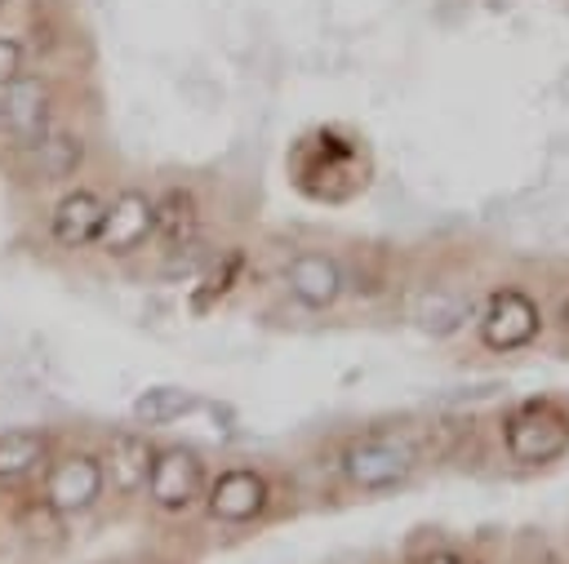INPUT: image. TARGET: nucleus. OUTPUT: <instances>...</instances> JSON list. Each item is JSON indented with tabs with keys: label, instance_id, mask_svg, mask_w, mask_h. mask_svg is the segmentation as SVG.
Segmentation results:
<instances>
[{
	"label": "nucleus",
	"instance_id": "obj_1",
	"mask_svg": "<svg viewBox=\"0 0 569 564\" xmlns=\"http://www.w3.org/2000/svg\"><path fill=\"white\" fill-rule=\"evenodd\" d=\"M502 444H507L511 462H525V466L556 462L569 453V417L556 404L529 400L502 422Z\"/></svg>",
	"mask_w": 569,
	"mask_h": 564
},
{
	"label": "nucleus",
	"instance_id": "obj_2",
	"mask_svg": "<svg viewBox=\"0 0 569 564\" xmlns=\"http://www.w3.org/2000/svg\"><path fill=\"white\" fill-rule=\"evenodd\" d=\"M413 471V449L405 440H391V435H369V440H356L347 444L342 453V475L365 489V493H382V489H396L405 484Z\"/></svg>",
	"mask_w": 569,
	"mask_h": 564
},
{
	"label": "nucleus",
	"instance_id": "obj_3",
	"mask_svg": "<svg viewBox=\"0 0 569 564\" xmlns=\"http://www.w3.org/2000/svg\"><path fill=\"white\" fill-rule=\"evenodd\" d=\"M204 493V466L191 449H160L147 471V497L160 511H187Z\"/></svg>",
	"mask_w": 569,
	"mask_h": 564
},
{
	"label": "nucleus",
	"instance_id": "obj_4",
	"mask_svg": "<svg viewBox=\"0 0 569 564\" xmlns=\"http://www.w3.org/2000/svg\"><path fill=\"white\" fill-rule=\"evenodd\" d=\"M102 489H107V480H102V462H98L93 453H67V457H58V462L49 466V475H44V502H49V511H58V515H80V511H89V506L102 497Z\"/></svg>",
	"mask_w": 569,
	"mask_h": 564
},
{
	"label": "nucleus",
	"instance_id": "obj_5",
	"mask_svg": "<svg viewBox=\"0 0 569 564\" xmlns=\"http://www.w3.org/2000/svg\"><path fill=\"white\" fill-rule=\"evenodd\" d=\"M538 302L520 289H498L485 306V320H480V338L489 351H520L538 338Z\"/></svg>",
	"mask_w": 569,
	"mask_h": 564
},
{
	"label": "nucleus",
	"instance_id": "obj_6",
	"mask_svg": "<svg viewBox=\"0 0 569 564\" xmlns=\"http://www.w3.org/2000/svg\"><path fill=\"white\" fill-rule=\"evenodd\" d=\"M147 235H156V200H147L142 191L124 187L107 209H102V226H98V249L107 253H133Z\"/></svg>",
	"mask_w": 569,
	"mask_h": 564
},
{
	"label": "nucleus",
	"instance_id": "obj_7",
	"mask_svg": "<svg viewBox=\"0 0 569 564\" xmlns=\"http://www.w3.org/2000/svg\"><path fill=\"white\" fill-rule=\"evenodd\" d=\"M0 115L9 124V133L27 147H36L49 133V84L40 75L18 71L13 80H4V98H0Z\"/></svg>",
	"mask_w": 569,
	"mask_h": 564
},
{
	"label": "nucleus",
	"instance_id": "obj_8",
	"mask_svg": "<svg viewBox=\"0 0 569 564\" xmlns=\"http://www.w3.org/2000/svg\"><path fill=\"white\" fill-rule=\"evenodd\" d=\"M209 515L222 520V524H249L253 515H262L267 506V480L249 466H227L218 471V480L209 484V497H204Z\"/></svg>",
	"mask_w": 569,
	"mask_h": 564
},
{
	"label": "nucleus",
	"instance_id": "obj_9",
	"mask_svg": "<svg viewBox=\"0 0 569 564\" xmlns=\"http://www.w3.org/2000/svg\"><path fill=\"white\" fill-rule=\"evenodd\" d=\"M151 457L156 449L147 444V435L138 431H116L102 449V480L116 489V493H138L147 489V471H151Z\"/></svg>",
	"mask_w": 569,
	"mask_h": 564
},
{
	"label": "nucleus",
	"instance_id": "obj_10",
	"mask_svg": "<svg viewBox=\"0 0 569 564\" xmlns=\"http://www.w3.org/2000/svg\"><path fill=\"white\" fill-rule=\"evenodd\" d=\"M284 284H289V293H293L302 306L320 311V306H333V302H338V293H342V271H338V262L325 258V253H298V258L284 266Z\"/></svg>",
	"mask_w": 569,
	"mask_h": 564
},
{
	"label": "nucleus",
	"instance_id": "obj_11",
	"mask_svg": "<svg viewBox=\"0 0 569 564\" xmlns=\"http://www.w3.org/2000/svg\"><path fill=\"white\" fill-rule=\"evenodd\" d=\"M102 209H107V204H102L93 191H84V187L67 191V195L53 204V218H49L53 240H58L62 249H84V244H93V240H98V226H102Z\"/></svg>",
	"mask_w": 569,
	"mask_h": 564
},
{
	"label": "nucleus",
	"instance_id": "obj_12",
	"mask_svg": "<svg viewBox=\"0 0 569 564\" xmlns=\"http://www.w3.org/2000/svg\"><path fill=\"white\" fill-rule=\"evenodd\" d=\"M49 457V440L40 431H4L0 435V484H22L27 475H36Z\"/></svg>",
	"mask_w": 569,
	"mask_h": 564
},
{
	"label": "nucleus",
	"instance_id": "obj_13",
	"mask_svg": "<svg viewBox=\"0 0 569 564\" xmlns=\"http://www.w3.org/2000/svg\"><path fill=\"white\" fill-rule=\"evenodd\" d=\"M196 226H200V209H196V195L173 187L156 200V235L169 244V249H187L196 240Z\"/></svg>",
	"mask_w": 569,
	"mask_h": 564
},
{
	"label": "nucleus",
	"instance_id": "obj_14",
	"mask_svg": "<svg viewBox=\"0 0 569 564\" xmlns=\"http://www.w3.org/2000/svg\"><path fill=\"white\" fill-rule=\"evenodd\" d=\"M84 164V142L76 133H62V129H49L40 142H36V173L44 182H67L76 178V169Z\"/></svg>",
	"mask_w": 569,
	"mask_h": 564
},
{
	"label": "nucleus",
	"instance_id": "obj_15",
	"mask_svg": "<svg viewBox=\"0 0 569 564\" xmlns=\"http://www.w3.org/2000/svg\"><path fill=\"white\" fill-rule=\"evenodd\" d=\"M187 404H191L187 391L160 386V391H147V395L138 400V417H142V422H169V417H178Z\"/></svg>",
	"mask_w": 569,
	"mask_h": 564
},
{
	"label": "nucleus",
	"instance_id": "obj_16",
	"mask_svg": "<svg viewBox=\"0 0 569 564\" xmlns=\"http://www.w3.org/2000/svg\"><path fill=\"white\" fill-rule=\"evenodd\" d=\"M22 58H27V53H22V44H18L13 36H0V84H4V80H13V75L22 71Z\"/></svg>",
	"mask_w": 569,
	"mask_h": 564
},
{
	"label": "nucleus",
	"instance_id": "obj_17",
	"mask_svg": "<svg viewBox=\"0 0 569 564\" xmlns=\"http://www.w3.org/2000/svg\"><path fill=\"white\" fill-rule=\"evenodd\" d=\"M418 564H467L458 551H449V546H436V551H427Z\"/></svg>",
	"mask_w": 569,
	"mask_h": 564
},
{
	"label": "nucleus",
	"instance_id": "obj_18",
	"mask_svg": "<svg viewBox=\"0 0 569 564\" xmlns=\"http://www.w3.org/2000/svg\"><path fill=\"white\" fill-rule=\"evenodd\" d=\"M0 9H4V0H0Z\"/></svg>",
	"mask_w": 569,
	"mask_h": 564
}]
</instances>
